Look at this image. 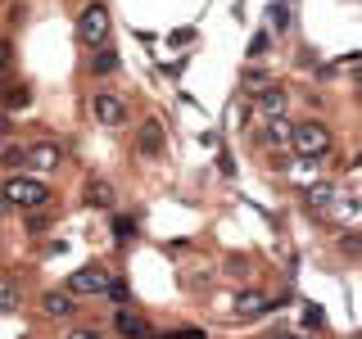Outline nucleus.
Instances as JSON below:
<instances>
[{
    "label": "nucleus",
    "instance_id": "1",
    "mask_svg": "<svg viewBox=\"0 0 362 339\" xmlns=\"http://www.w3.org/2000/svg\"><path fill=\"white\" fill-rule=\"evenodd\" d=\"M0 195L9 199V208H23V213H37V208H50V186L28 172H14L5 177V186H0Z\"/></svg>",
    "mask_w": 362,
    "mask_h": 339
},
{
    "label": "nucleus",
    "instance_id": "2",
    "mask_svg": "<svg viewBox=\"0 0 362 339\" xmlns=\"http://www.w3.org/2000/svg\"><path fill=\"white\" fill-rule=\"evenodd\" d=\"M290 150L299 154V158H322V154H331V131L322 127V122H299L290 136Z\"/></svg>",
    "mask_w": 362,
    "mask_h": 339
},
{
    "label": "nucleus",
    "instance_id": "3",
    "mask_svg": "<svg viewBox=\"0 0 362 339\" xmlns=\"http://www.w3.org/2000/svg\"><path fill=\"white\" fill-rule=\"evenodd\" d=\"M90 118H95L100 127H127L132 109L118 90H95V95H90Z\"/></svg>",
    "mask_w": 362,
    "mask_h": 339
},
{
    "label": "nucleus",
    "instance_id": "4",
    "mask_svg": "<svg viewBox=\"0 0 362 339\" xmlns=\"http://www.w3.org/2000/svg\"><path fill=\"white\" fill-rule=\"evenodd\" d=\"M77 41L82 45H105L109 41V5L105 0H90L77 14Z\"/></svg>",
    "mask_w": 362,
    "mask_h": 339
},
{
    "label": "nucleus",
    "instance_id": "5",
    "mask_svg": "<svg viewBox=\"0 0 362 339\" xmlns=\"http://www.w3.org/2000/svg\"><path fill=\"white\" fill-rule=\"evenodd\" d=\"M109 285H113V276L105 267H77L64 290L73 294V299H90V294H109Z\"/></svg>",
    "mask_w": 362,
    "mask_h": 339
},
{
    "label": "nucleus",
    "instance_id": "6",
    "mask_svg": "<svg viewBox=\"0 0 362 339\" xmlns=\"http://www.w3.org/2000/svg\"><path fill=\"white\" fill-rule=\"evenodd\" d=\"M290 113V95L281 86H263L254 95V118H263V122H276V118H286Z\"/></svg>",
    "mask_w": 362,
    "mask_h": 339
},
{
    "label": "nucleus",
    "instance_id": "7",
    "mask_svg": "<svg viewBox=\"0 0 362 339\" xmlns=\"http://www.w3.org/2000/svg\"><path fill=\"white\" fill-rule=\"evenodd\" d=\"M113 335H118V339H154L150 321H145L141 312H132V308H118V312H113Z\"/></svg>",
    "mask_w": 362,
    "mask_h": 339
},
{
    "label": "nucleus",
    "instance_id": "8",
    "mask_svg": "<svg viewBox=\"0 0 362 339\" xmlns=\"http://www.w3.org/2000/svg\"><path fill=\"white\" fill-rule=\"evenodd\" d=\"M136 150H141V158H163V122H158V118L141 122V131H136Z\"/></svg>",
    "mask_w": 362,
    "mask_h": 339
},
{
    "label": "nucleus",
    "instance_id": "9",
    "mask_svg": "<svg viewBox=\"0 0 362 339\" xmlns=\"http://www.w3.org/2000/svg\"><path fill=\"white\" fill-rule=\"evenodd\" d=\"M59 163H64L59 145H50V141H37V145H28V167H32V172H54Z\"/></svg>",
    "mask_w": 362,
    "mask_h": 339
},
{
    "label": "nucleus",
    "instance_id": "10",
    "mask_svg": "<svg viewBox=\"0 0 362 339\" xmlns=\"http://www.w3.org/2000/svg\"><path fill=\"white\" fill-rule=\"evenodd\" d=\"M41 312L54 316V321H68V316H77V303L68 290H50V294H41Z\"/></svg>",
    "mask_w": 362,
    "mask_h": 339
},
{
    "label": "nucleus",
    "instance_id": "11",
    "mask_svg": "<svg viewBox=\"0 0 362 339\" xmlns=\"http://www.w3.org/2000/svg\"><path fill=\"white\" fill-rule=\"evenodd\" d=\"M0 167H5L9 177H14V172H23V167H28V145H14V141H5V145H0Z\"/></svg>",
    "mask_w": 362,
    "mask_h": 339
},
{
    "label": "nucleus",
    "instance_id": "12",
    "mask_svg": "<svg viewBox=\"0 0 362 339\" xmlns=\"http://www.w3.org/2000/svg\"><path fill=\"white\" fill-rule=\"evenodd\" d=\"M272 308V303L263 299V294H240V299H235V316H240V321H254V316H263Z\"/></svg>",
    "mask_w": 362,
    "mask_h": 339
},
{
    "label": "nucleus",
    "instance_id": "13",
    "mask_svg": "<svg viewBox=\"0 0 362 339\" xmlns=\"http://www.w3.org/2000/svg\"><path fill=\"white\" fill-rule=\"evenodd\" d=\"M86 203H90V208H113V186L100 181V177H90L86 181Z\"/></svg>",
    "mask_w": 362,
    "mask_h": 339
},
{
    "label": "nucleus",
    "instance_id": "14",
    "mask_svg": "<svg viewBox=\"0 0 362 339\" xmlns=\"http://www.w3.org/2000/svg\"><path fill=\"white\" fill-rule=\"evenodd\" d=\"M290 136H294V127H290L286 118H276V122H263L258 141H263V145H290Z\"/></svg>",
    "mask_w": 362,
    "mask_h": 339
},
{
    "label": "nucleus",
    "instance_id": "15",
    "mask_svg": "<svg viewBox=\"0 0 362 339\" xmlns=\"http://www.w3.org/2000/svg\"><path fill=\"white\" fill-rule=\"evenodd\" d=\"M0 100H5V109H28L32 105V90L28 86H5V95H0Z\"/></svg>",
    "mask_w": 362,
    "mask_h": 339
},
{
    "label": "nucleus",
    "instance_id": "16",
    "mask_svg": "<svg viewBox=\"0 0 362 339\" xmlns=\"http://www.w3.org/2000/svg\"><path fill=\"white\" fill-rule=\"evenodd\" d=\"M18 308V285L9 276H0V312H14Z\"/></svg>",
    "mask_w": 362,
    "mask_h": 339
},
{
    "label": "nucleus",
    "instance_id": "17",
    "mask_svg": "<svg viewBox=\"0 0 362 339\" xmlns=\"http://www.w3.org/2000/svg\"><path fill=\"white\" fill-rule=\"evenodd\" d=\"M90 73H100V77H105V73H118V54H113V50H100L95 59H90Z\"/></svg>",
    "mask_w": 362,
    "mask_h": 339
},
{
    "label": "nucleus",
    "instance_id": "18",
    "mask_svg": "<svg viewBox=\"0 0 362 339\" xmlns=\"http://www.w3.org/2000/svg\"><path fill=\"white\" fill-rule=\"evenodd\" d=\"M158 339H209L199 331V326H177V331H168V335H158Z\"/></svg>",
    "mask_w": 362,
    "mask_h": 339
},
{
    "label": "nucleus",
    "instance_id": "19",
    "mask_svg": "<svg viewBox=\"0 0 362 339\" xmlns=\"http://www.w3.org/2000/svg\"><path fill=\"white\" fill-rule=\"evenodd\" d=\"M113 235H118V240H132V235H136V222L132 218H113Z\"/></svg>",
    "mask_w": 362,
    "mask_h": 339
},
{
    "label": "nucleus",
    "instance_id": "20",
    "mask_svg": "<svg viewBox=\"0 0 362 339\" xmlns=\"http://www.w3.org/2000/svg\"><path fill=\"white\" fill-rule=\"evenodd\" d=\"M14 68V41H0V73Z\"/></svg>",
    "mask_w": 362,
    "mask_h": 339
},
{
    "label": "nucleus",
    "instance_id": "21",
    "mask_svg": "<svg viewBox=\"0 0 362 339\" xmlns=\"http://www.w3.org/2000/svg\"><path fill=\"white\" fill-rule=\"evenodd\" d=\"M68 339H105V335H100V331H73Z\"/></svg>",
    "mask_w": 362,
    "mask_h": 339
},
{
    "label": "nucleus",
    "instance_id": "22",
    "mask_svg": "<svg viewBox=\"0 0 362 339\" xmlns=\"http://www.w3.org/2000/svg\"><path fill=\"white\" fill-rule=\"evenodd\" d=\"M5 213H9V199H5V195H0V218H5Z\"/></svg>",
    "mask_w": 362,
    "mask_h": 339
},
{
    "label": "nucleus",
    "instance_id": "23",
    "mask_svg": "<svg viewBox=\"0 0 362 339\" xmlns=\"http://www.w3.org/2000/svg\"><path fill=\"white\" fill-rule=\"evenodd\" d=\"M267 339H299V335H267Z\"/></svg>",
    "mask_w": 362,
    "mask_h": 339
},
{
    "label": "nucleus",
    "instance_id": "24",
    "mask_svg": "<svg viewBox=\"0 0 362 339\" xmlns=\"http://www.w3.org/2000/svg\"><path fill=\"white\" fill-rule=\"evenodd\" d=\"M358 339H362V335H358Z\"/></svg>",
    "mask_w": 362,
    "mask_h": 339
}]
</instances>
